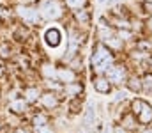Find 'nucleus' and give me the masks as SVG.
Returning a JSON list of instances; mask_svg holds the SVG:
<instances>
[{
  "label": "nucleus",
  "mask_w": 152,
  "mask_h": 133,
  "mask_svg": "<svg viewBox=\"0 0 152 133\" xmlns=\"http://www.w3.org/2000/svg\"><path fill=\"white\" fill-rule=\"evenodd\" d=\"M113 64V57L110 53V48H106L104 44H97L96 53L92 55V66L97 73H106Z\"/></svg>",
  "instance_id": "obj_1"
},
{
  "label": "nucleus",
  "mask_w": 152,
  "mask_h": 133,
  "mask_svg": "<svg viewBox=\"0 0 152 133\" xmlns=\"http://www.w3.org/2000/svg\"><path fill=\"white\" fill-rule=\"evenodd\" d=\"M133 114L136 115V119L142 124H151L152 123V107L149 103L142 101V99L133 101Z\"/></svg>",
  "instance_id": "obj_2"
},
{
  "label": "nucleus",
  "mask_w": 152,
  "mask_h": 133,
  "mask_svg": "<svg viewBox=\"0 0 152 133\" xmlns=\"http://www.w3.org/2000/svg\"><path fill=\"white\" fill-rule=\"evenodd\" d=\"M39 11H41L42 18H46V20H58V18L62 16V5H60L57 0H48V2H44Z\"/></svg>",
  "instance_id": "obj_3"
},
{
  "label": "nucleus",
  "mask_w": 152,
  "mask_h": 133,
  "mask_svg": "<svg viewBox=\"0 0 152 133\" xmlns=\"http://www.w3.org/2000/svg\"><path fill=\"white\" fill-rule=\"evenodd\" d=\"M16 12H18V16H20L23 21H27V23H37L39 21V12H37V9H34V7H28V5H16Z\"/></svg>",
  "instance_id": "obj_4"
},
{
  "label": "nucleus",
  "mask_w": 152,
  "mask_h": 133,
  "mask_svg": "<svg viewBox=\"0 0 152 133\" xmlns=\"http://www.w3.org/2000/svg\"><path fill=\"white\" fill-rule=\"evenodd\" d=\"M106 78L113 84H122L126 82V69L124 66H112L108 71H106Z\"/></svg>",
  "instance_id": "obj_5"
},
{
  "label": "nucleus",
  "mask_w": 152,
  "mask_h": 133,
  "mask_svg": "<svg viewBox=\"0 0 152 133\" xmlns=\"http://www.w3.org/2000/svg\"><path fill=\"white\" fill-rule=\"evenodd\" d=\"M44 41H46V44H48V46L57 48L58 44L62 43V34H60V30H58L57 27L48 29V30L44 32Z\"/></svg>",
  "instance_id": "obj_6"
},
{
  "label": "nucleus",
  "mask_w": 152,
  "mask_h": 133,
  "mask_svg": "<svg viewBox=\"0 0 152 133\" xmlns=\"http://www.w3.org/2000/svg\"><path fill=\"white\" fill-rule=\"evenodd\" d=\"M39 99H41V105H42L44 108H48V110H53V108L58 107V98H57L55 92L46 90V92H42V94L39 96Z\"/></svg>",
  "instance_id": "obj_7"
},
{
  "label": "nucleus",
  "mask_w": 152,
  "mask_h": 133,
  "mask_svg": "<svg viewBox=\"0 0 152 133\" xmlns=\"http://www.w3.org/2000/svg\"><path fill=\"white\" fill-rule=\"evenodd\" d=\"M57 78H58L60 82L73 84V82H76V73L71 68H58V69H57Z\"/></svg>",
  "instance_id": "obj_8"
},
{
  "label": "nucleus",
  "mask_w": 152,
  "mask_h": 133,
  "mask_svg": "<svg viewBox=\"0 0 152 133\" xmlns=\"http://www.w3.org/2000/svg\"><path fill=\"white\" fill-rule=\"evenodd\" d=\"M94 89H96L97 92L106 94V92H110L112 84L108 82V78H106V76H96V78H94Z\"/></svg>",
  "instance_id": "obj_9"
},
{
  "label": "nucleus",
  "mask_w": 152,
  "mask_h": 133,
  "mask_svg": "<svg viewBox=\"0 0 152 133\" xmlns=\"http://www.w3.org/2000/svg\"><path fill=\"white\" fill-rule=\"evenodd\" d=\"M9 110L12 114H23V112H27V101L25 99H12L9 103Z\"/></svg>",
  "instance_id": "obj_10"
},
{
  "label": "nucleus",
  "mask_w": 152,
  "mask_h": 133,
  "mask_svg": "<svg viewBox=\"0 0 152 133\" xmlns=\"http://www.w3.org/2000/svg\"><path fill=\"white\" fill-rule=\"evenodd\" d=\"M23 99L27 101V103H34V101H37V98L41 96V92H39L37 87H27L23 90Z\"/></svg>",
  "instance_id": "obj_11"
},
{
  "label": "nucleus",
  "mask_w": 152,
  "mask_h": 133,
  "mask_svg": "<svg viewBox=\"0 0 152 133\" xmlns=\"http://www.w3.org/2000/svg\"><path fill=\"white\" fill-rule=\"evenodd\" d=\"M64 90H66L69 96H76V94H80V92L83 90V87H81V84H76V82H73V84H67Z\"/></svg>",
  "instance_id": "obj_12"
},
{
  "label": "nucleus",
  "mask_w": 152,
  "mask_h": 133,
  "mask_svg": "<svg viewBox=\"0 0 152 133\" xmlns=\"http://www.w3.org/2000/svg\"><path fill=\"white\" fill-rule=\"evenodd\" d=\"M66 5H67L69 9L80 11V9H83V7L87 5V0H66Z\"/></svg>",
  "instance_id": "obj_13"
},
{
  "label": "nucleus",
  "mask_w": 152,
  "mask_h": 133,
  "mask_svg": "<svg viewBox=\"0 0 152 133\" xmlns=\"http://www.w3.org/2000/svg\"><path fill=\"white\" fill-rule=\"evenodd\" d=\"M127 85H129V89L131 90H134V92H138V90H142V80L140 78H136V76H133V78H129L127 80Z\"/></svg>",
  "instance_id": "obj_14"
},
{
  "label": "nucleus",
  "mask_w": 152,
  "mask_h": 133,
  "mask_svg": "<svg viewBox=\"0 0 152 133\" xmlns=\"http://www.w3.org/2000/svg\"><path fill=\"white\" fill-rule=\"evenodd\" d=\"M34 128L37 130V128H41V126H44V124H48V117L44 115V114H37L36 117H34Z\"/></svg>",
  "instance_id": "obj_15"
},
{
  "label": "nucleus",
  "mask_w": 152,
  "mask_h": 133,
  "mask_svg": "<svg viewBox=\"0 0 152 133\" xmlns=\"http://www.w3.org/2000/svg\"><path fill=\"white\" fill-rule=\"evenodd\" d=\"M11 57V46L9 43H2L0 44V59H9Z\"/></svg>",
  "instance_id": "obj_16"
},
{
  "label": "nucleus",
  "mask_w": 152,
  "mask_h": 133,
  "mask_svg": "<svg viewBox=\"0 0 152 133\" xmlns=\"http://www.w3.org/2000/svg\"><path fill=\"white\" fill-rule=\"evenodd\" d=\"M122 126H126L127 130H133V128L136 126V123H134V119H133L131 115H124V117H122Z\"/></svg>",
  "instance_id": "obj_17"
},
{
  "label": "nucleus",
  "mask_w": 152,
  "mask_h": 133,
  "mask_svg": "<svg viewBox=\"0 0 152 133\" xmlns=\"http://www.w3.org/2000/svg\"><path fill=\"white\" fill-rule=\"evenodd\" d=\"M42 73H44L46 78H57V71H55L51 66H44V68H42Z\"/></svg>",
  "instance_id": "obj_18"
},
{
  "label": "nucleus",
  "mask_w": 152,
  "mask_h": 133,
  "mask_svg": "<svg viewBox=\"0 0 152 133\" xmlns=\"http://www.w3.org/2000/svg\"><path fill=\"white\" fill-rule=\"evenodd\" d=\"M76 20L80 23H87L88 21V12L87 11H76Z\"/></svg>",
  "instance_id": "obj_19"
},
{
  "label": "nucleus",
  "mask_w": 152,
  "mask_h": 133,
  "mask_svg": "<svg viewBox=\"0 0 152 133\" xmlns=\"http://www.w3.org/2000/svg\"><path fill=\"white\" fill-rule=\"evenodd\" d=\"M92 119H94V108H88V110H87V115H85V124L90 126Z\"/></svg>",
  "instance_id": "obj_20"
},
{
  "label": "nucleus",
  "mask_w": 152,
  "mask_h": 133,
  "mask_svg": "<svg viewBox=\"0 0 152 133\" xmlns=\"http://www.w3.org/2000/svg\"><path fill=\"white\" fill-rule=\"evenodd\" d=\"M142 87L152 89V75H147V76L143 78V84H142Z\"/></svg>",
  "instance_id": "obj_21"
},
{
  "label": "nucleus",
  "mask_w": 152,
  "mask_h": 133,
  "mask_svg": "<svg viewBox=\"0 0 152 133\" xmlns=\"http://www.w3.org/2000/svg\"><path fill=\"white\" fill-rule=\"evenodd\" d=\"M106 43L110 44V46H113V48H120V46H122L120 41H117V37H110V39H106Z\"/></svg>",
  "instance_id": "obj_22"
},
{
  "label": "nucleus",
  "mask_w": 152,
  "mask_h": 133,
  "mask_svg": "<svg viewBox=\"0 0 152 133\" xmlns=\"http://www.w3.org/2000/svg\"><path fill=\"white\" fill-rule=\"evenodd\" d=\"M37 133H53V128H50V124H44V126L37 128Z\"/></svg>",
  "instance_id": "obj_23"
},
{
  "label": "nucleus",
  "mask_w": 152,
  "mask_h": 133,
  "mask_svg": "<svg viewBox=\"0 0 152 133\" xmlns=\"http://www.w3.org/2000/svg\"><path fill=\"white\" fill-rule=\"evenodd\" d=\"M143 7L147 9V12H152V4H151V2H145V4H143Z\"/></svg>",
  "instance_id": "obj_24"
},
{
  "label": "nucleus",
  "mask_w": 152,
  "mask_h": 133,
  "mask_svg": "<svg viewBox=\"0 0 152 133\" xmlns=\"http://www.w3.org/2000/svg\"><path fill=\"white\" fill-rule=\"evenodd\" d=\"M4 14H5V9H4V7H2V5H0V18H2V16H4Z\"/></svg>",
  "instance_id": "obj_25"
},
{
  "label": "nucleus",
  "mask_w": 152,
  "mask_h": 133,
  "mask_svg": "<svg viewBox=\"0 0 152 133\" xmlns=\"http://www.w3.org/2000/svg\"><path fill=\"white\" fill-rule=\"evenodd\" d=\"M140 133H152V128H147V130H143V132H140Z\"/></svg>",
  "instance_id": "obj_26"
},
{
  "label": "nucleus",
  "mask_w": 152,
  "mask_h": 133,
  "mask_svg": "<svg viewBox=\"0 0 152 133\" xmlns=\"http://www.w3.org/2000/svg\"><path fill=\"white\" fill-rule=\"evenodd\" d=\"M149 29H151V30H152V18H151V20H149Z\"/></svg>",
  "instance_id": "obj_27"
},
{
  "label": "nucleus",
  "mask_w": 152,
  "mask_h": 133,
  "mask_svg": "<svg viewBox=\"0 0 152 133\" xmlns=\"http://www.w3.org/2000/svg\"><path fill=\"white\" fill-rule=\"evenodd\" d=\"M2 73H4V68H2V66H0V76H2Z\"/></svg>",
  "instance_id": "obj_28"
},
{
  "label": "nucleus",
  "mask_w": 152,
  "mask_h": 133,
  "mask_svg": "<svg viewBox=\"0 0 152 133\" xmlns=\"http://www.w3.org/2000/svg\"><path fill=\"white\" fill-rule=\"evenodd\" d=\"M16 133H27V132H23V130H18V132H16Z\"/></svg>",
  "instance_id": "obj_29"
}]
</instances>
